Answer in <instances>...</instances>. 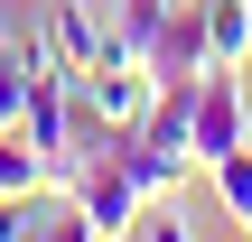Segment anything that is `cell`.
Here are the masks:
<instances>
[{"label": "cell", "mask_w": 252, "mask_h": 242, "mask_svg": "<svg viewBox=\"0 0 252 242\" xmlns=\"http://www.w3.org/2000/svg\"><path fill=\"white\" fill-rule=\"evenodd\" d=\"M75 93L94 103V121H103V131H140V112L159 103V75L122 56V65H103V75H75Z\"/></svg>", "instance_id": "obj_2"}, {"label": "cell", "mask_w": 252, "mask_h": 242, "mask_svg": "<svg viewBox=\"0 0 252 242\" xmlns=\"http://www.w3.org/2000/svg\"><path fill=\"white\" fill-rule=\"evenodd\" d=\"M206 47L215 65H252V0H206Z\"/></svg>", "instance_id": "obj_4"}, {"label": "cell", "mask_w": 252, "mask_h": 242, "mask_svg": "<svg viewBox=\"0 0 252 242\" xmlns=\"http://www.w3.org/2000/svg\"><path fill=\"white\" fill-rule=\"evenodd\" d=\"M215 65V47H206V0H168V28H159V47H150V75L159 84H196Z\"/></svg>", "instance_id": "obj_3"}, {"label": "cell", "mask_w": 252, "mask_h": 242, "mask_svg": "<svg viewBox=\"0 0 252 242\" xmlns=\"http://www.w3.org/2000/svg\"><path fill=\"white\" fill-rule=\"evenodd\" d=\"M0 242H19V196H0Z\"/></svg>", "instance_id": "obj_7"}, {"label": "cell", "mask_w": 252, "mask_h": 242, "mask_svg": "<svg viewBox=\"0 0 252 242\" xmlns=\"http://www.w3.org/2000/svg\"><path fill=\"white\" fill-rule=\"evenodd\" d=\"M206 177H215V205H224V224H243V233H252V140L234 149V159H215Z\"/></svg>", "instance_id": "obj_6"}, {"label": "cell", "mask_w": 252, "mask_h": 242, "mask_svg": "<svg viewBox=\"0 0 252 242\" xmlns=\"http://www.w3.org/2000/svg\"><path fill=\"white\" fill-rule=\"evenodd\" d=\"M187 140H196V168L234 159V149L252 140V84H243V65H206V75H196V103H187Z\"/></svg>", "instance_id": "obj_1"}, {"label": "cell", "mask_w": 252, "mask_h": 242, "mask_svg": "<svg viewBox=\"0 0 252 242\" xmlns=\"http://www.w3.org/2000/svg\"><path fill=\"white\" fill-rule=\"evenodd\" d=\"M47 187V159H37V140L19 131V121H0V196H37Z\"/></svg>", "instance_id": "obj_5"}]
</instances>
